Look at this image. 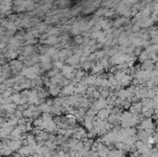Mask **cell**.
Instances as JSON below:
<instances>
[{"instance_id":"1","label":"cell","mask_w":158,"mask_h":157,"mask_svg":"<svg viewBox=\"0 0 158 157\" xmlns=\"http://www.w3.org/2000/svg\"><path fill=\"white\" fill-rule=\"evenodd\" d=\"M132 78H133V77H132L131 75L126 74V75H125V76H124V77H123V78H122L117 83L119 84L122 88H123V87H127V86H129V85L131 84Z\"/></svg>"},{"instance_id":"2","label":"cell","mask_w":158,"mask_h":157,"mask_svg":"<svg viewBox=\"0 0 158 157\" xmlns=\"http://www.w3.org/2000/svg\"><path fill=\"white\" fill-rule=\"evenodd\" d=\"M61 90H62V88L58 84H57V85H51L49 87V89H48V93L51 94L52 96H58V94L60 93Z\"/></svg>"},{"instance_id":"3","label":"cell","mask_w":158,"mask_h":157,"mask_svg":"<svg viewBox=\"0 0 158 157\" xmlns=\"http://www.w3.org/2000/svg\"><path fill=\"white\" fill-rule=\"evenodd\" d=\"M61 92H62L66 96L73 95L74 92H75V86H74L73 84H71V82H70L69 85L66 86V87H63V89L61 90Z\"/></svg>"},{"instance_id":"4","label":"cell","mask_w":158,"mask_h":157,"mask_svg":"<svg viewBox=\"0 0 158 157\" xmlns=\"http://www.w3.org/2000/svg\"><path fill=\"white\" fill-rule=\"evenodd\" d=\"M141 103L143 107H146V108H153V105H154V103H153V99H150V98H147V97H144L141 99Z\"/></svg>"},{"instance_id":"5","label":"cell","mask_w":158,"mask_h":157,"mask_svg":"<svg viewBox=\"0 0 158 157\" xmlns=\"http://www.w3.org/2000/svg\"><path fill=\"white\" fill-rule=\"evenodd\" d=\"M136 135H137L138 139H139L140 141H142L144 143H147L148 139H149V136L146 134V132L144 131V129H142V130H137Z\"/></svg>"},{"instance_id":"6","label":"cell","mask_w":158,"mask_h":157,"mask_svg":"<svg viewBox=\"0 0 158 157\" xmlns=\"http://www.w3.org/2000/svg\"><path fill=\"white\" fill-rule=\"evenodd\" d=\"M109 115H110V114H109V111L107 109H105V108L100 109L97 113H96V116H97L98 118H101V119H106Z\"/></svg>"},{"instance_id":"7","label":"cell","mask_w":158,"mask_h":157,"mask_svg":"<svg viewBox=\"0 0 158 157\" xmlns=\"http://www.w3.org/2000/svg\"><path fill=\"white\" fill-rule=\"evenodd\" d=\"M37 107H38V110H39L41 113H50L52 106L48 105L46 103H43V104H40Z\"/></svg>"},{"instance_id":"8","label":"cell","mask_w":158,"mask_h":157,"mask_svg":"<svg viewBox=\"0 0 158 157\" xmlns=\"http://www.w3.org/2000/svg\"><path fill=\"white\" fill-rule=\"evenodd\" d=\"M74 70H75V68L72 66H70V65H64L63 67H62V68H61V75L65 76L67 74L73 72Z\"/></svg>"},{"instance_id":"9","label":"cell","mask_w":158,"mask_h":157,"mask_svg":"<svg viewBox=\"0 0 158 157\" xmlns=\"http://www.w3.org/2000/svg\"><path fill=\"white\" fill-rule=\"evenodd\" d=\"M11 68L13 69H16V70H20L23 67V64H22V61H20V60H12L9 64Z\"/></svg>"},{"instance_id":"10","label":"cell","mask_w":158,"mask_h":157,"mask_svg":"<svg viewBox=\"0 0 158 157\" xmlns=\"http://www.w3.org/2000/svg\"><path fill=\"white\" fill-rule=\"evenodd\" d=\"M62 78H63V76H62L60 73H58L57 75H56L55 77L50 78V83H51V85H57V84H59V82L61 81Z\"/></svg>"},{"instance_id":"11","label":"cell","mask_w":158,"mask_h":157,"mask_svg":"<svg viewBox=\"0 0 158 157\" xmlns=\"http://www.w3.org/2000/svg\"><path fill=\"white\" fill-rule=\"evenodd\" d=\"M132 117V114L129 111H122L120 121H128Z\"/></svg>"},{"instance_id":"12","label":"cell","mask_w":158,"mask_h":157,"mask_svg":"<svg viewBox=\"0 0 158 157\" xmlns=\"http://www.w3.org/2000/svg\"><path fill=\"white\" fill-rule=\"evenodd\" d=\"M143 116H144V118H151L153 115L154 114V112H153V108H148L146 111H144L143 113H141Z\"/></svg>"},{"instance_id":"13","label":"cell","mask_w":158,"mask_h":157,"mask_svg":"<svg viewBox=\"0 0 158 157\" xmlns=\"http://www.w3.org/2000/svg\"><path fill=\"white\" fill-rule=\"evenodd\" d=\"M97 152H98V155H99V157H106V156H108L109 150L106 148V146H105L103 149L99 150Z\"/></svg>"},{"instance_id":"14","label":"cell","mask_w":158,"mask_h":157,"mask_svg":"<svg viewBox=\"0 0 158 157\" xmlns=\"http://www.w3.org/2000/svg\"><path fill=\"white\" fill-rule=\"evenodd\" d=\"M58 73H59V69L54 68V69L48 70V72L46 73V77H48V78H52V77H55L56 75H57Z\"/></svg>"},{"instance_id":"15","label":"cell","mask_w":158,"mask_h":157,"mask_svg":"<svg viewBox=\"0 0 158 157\" xmlns=\"http://www.w3.org/2000/svg\"><path fill=\"white\" fill-rule=\"evenodd\" d=\"M43 123V119L41 116H38L37 118H34L32 121V125L34 127H41Z\"/></svg>"},{"instance_id":"16","label":"cell","mask_w":158,"mask_h":157,"mask_svg":"<svg viewBox=\"0 0 158 157\" xmlns=\"http://www.w3.org/2000/svg\"><path fill=\"white\" fill-rule=\"evenodd\" d=\"M138 57H139V60H140V62L142 63V62H143L144 60H146V59L149 58V55H148V53L146 52V51H142Z\"/></svg>"},{"instance_id":"17","label":"cell","mask_w":158,"mask_h":157,"mask_svg":"<svg viewBox=\"0 0 158 157\" xmlns=\"http://www.w3.org/2000/svg\"><path fill=\"white\" fill-rule=\"evenodd\" d=\"M62 104H63V99L58 97V96H57L55 99L53 100V105L54 106H61Z\"/></svg>"},{"instance_id":"18","label":"cell","mask_w":158,"mask_h":157,"mask_svg":"<svg viewBox=\"0 0 158 157\" xmlns=\"http://www.w3.org/2000/svg\"><path fill=\"white\" fill-rule=\"evenodd\" d=\"M70 80L69 79H68V78H62V79H61V81L59 82V86L61 87V88H63V87H66V86H68V85H69L70 84Z\"/></svg>"},{"instance_id":"19","label":"cell","mask_w":158,"mask_h":157,"mask_svg":"<svg viewBox=\"0 0 158 157\" xmlns=\"http://www.w3.org/2000/svg\"><path fill=\"white\" fill-rule=\"evenodd\" d=\"M106 122H108V123H110V124H114L115 122H116V115H108V117L105 119Z\"/></svg>"},{"instance_id":"20","label":"cell","mask_w":158,"mask_h":157,"mask_svg":"<svg viewBox=\"0 0 158 157\" xmlns=\"http://www.w3.org/2000/svg\"><path fill=\"white\" fill-rule=\"evenodd\" d=\"M106 10H107V8H104V7L99 8L98 10L96 11V17L100 18V17H102V16H105V13L106 12Z\"/></svg>"},{"instance_id":"21","label":"cell","mask_w":158,"mask_h":157,"mask_svg":"<svg viewBox=\"0 0 158 157\" xmlns=\"http://www.w3.org/2000/svg\"><path fill=\"white\" fill-rule=\"evenodd\" d=\"M133 105V107L137 110L138 112L141 113V110H142V103H141V101L136 102V103H133V105Z\"/></svg>"},{"instance_id":"22","label":"cell","mask_w":158,"mask_h":157,"mask_svg":"<svg viewBox=\"0 0 158 157\" xmlns=\"http://www.w3.org/2000/svg\"><path fill=\"white\" fill-rule=\"evenodd\" d=\"M83 42H84V37L82 36V35H77V36L75 37V43H76L81 44V43H83Z\"/></svg>"},{"instance_id":"23","label":"cell","mask_w":158,"mask_h":157,"mask_svg":"<svg viewBox=\"0 0 158 157\" xmlns=\"http://www.w3.org/2000/svg\"><path fill=\"white\" fill-rule=\"evenodd\" d=\"M130 127H131V125H130L129 120L120 121V128H130Z\"/></svg>"},{"instance_id":"24","label":"cell","mask_w":158,"mask_h":157,"mask_svg":"<svg viewBox=\"0 0 158 157\" xmlns=\"http://www.w3.org/2000/svg\"><path fill=\"white\" fill-rule=\"evenodd\" d=\"M100 96L104 99L108 97L109 96V90H102L100 92Z\"/></svg>"},{"instance_id":"25","label":"cell","mask_w":158,"mask_h":157,"mask_svg":"<svg viewBox=\"0 0 158 157\" xmlns=\"http://www.w3.org/2000/svg\"><path fill=\"white\" fill-rule=\"evenodd\" d=\"M64 66V63L61 62L60 60H57V61H55V63H54V68H57V69H61L62 68V67Z\"/></svg>"},{"instance_id":"26","label":"cell","mask_w":158,"mask_h":157,"mask_svg":"<svg viewBox=\"0 0 158 157\" xmlns=\"http://www.w3.org/2000/svg\"><path fill=\"white\" fill-rule=\"evenodd\" d=\"M124 147H125V144L123 142H116L115 143V148L116 150H124Z\"/></svg>"},{"instance_id":"27","label":"cell","mask_w":158,"mask_h":157,"mask_svg":"<svg viewBox=\"0 0 158 157\" xmlns=\"http://www.w3.org/2000/svg\"><path fill=\"white\" fill-rule=\"evenodd\" d=\"M64 136L67 137V138H71V137L73 136V131L71 128H69V129H66V132H65V134H64Z\"/></svg>"},{"instance_id":"28","label":"cell","mask_w":158,"mask_h":157,"mask_svg":"<svg viewBox=\"0 0 158 157\" xmlns=\"http://www.w3.org/2000/svg\"><path fill=\"white\" fill-rule=\"evenodd\" d=\"M131 32H133V33H136V32H139V31H141V27H139L137 25V24H134V25H132L131 27Z\"/></svg>"},{"instance_id":"29","label":"cell","mask_w":158,"mask_h":157,"mask_svg":"<svg viewBox=\"0 0 158 157\" xmlns=\"http://www.w3.org/2000/svg\"><path fill=\"white\" fill-rule=\"evenodd\" d=\"M134 145H135V147H136V149H137V150H139L140 148H142V147L144 145V142H143L142 141H140V140H138V141H136L135 143H134Z\"/></svg>"},{"instance_id":"30","label":"cell","mask_w":158,"mask_h":157,"mask_svg":"<svg viewBox=\"0 0 158 157\" xmlns=\"http://www.w3.org/2000/svg\"><path fill=\"white\" fill-rule=\"evenodd\" d=\"M96 113H97V112H95V111H93V110L88 108L87 111H86V114H85V115H90V116H95V115H96Z\"/></svg>"},{"instance_id":"31","label":"cell","mask_w":158,"mask_h":157,"mask_svg":"<svg viewBox=\"0 0 158 157\" xmlns=\"http://www.w3.org/2000/svg\"><path fill=\"white\" fill-rule=\"evenodd\" d=\"M142 52V46H137L135 49H134V52H133V54L134 55H136V57H138L141 53Z\"/></svg>"},{"instance_id":"32","label":"cell","mask_w":158,"mask_h":157,"mask_svg":"<svg viewBox=\"0 0 158 157\" xmlns=\"http://www.w3.org/2000/svg\"><path fill=\"white\" fill-rule=\"evenodd\" d=\"M42 117L43 120H45V119H47V118H50V117H52V115L50 114V113H43L42 114Z\"/></svg>"},{"instance_id":"33","label":"cell","mask_w":158,"mask_h":157,"mask_svg":"<svg viewBox=\"0 0 158 157\" xmlns=\"http://www.w3.org/2000/svg\"><path fill=\"white\" fill-rule=\"evenodd\" d=\"M32 38H33V35H32V32H28V33H26V34L24 35V39H26L27 41L31 40V39H32Z\"/></svg>"},{"instance_id":"34","label":"cell","mask_w":158,"mask_h":157,"mask_svg":"<svg viewBox=\"0 0 158 157\" xmlns=\"http://www.w3.org/2000/svg\"><path fill=\"white\" fill-rule=\"evenodd\" d=\"M60 23H61V24H66V23H69V20H68L67 18H63V19H61Z\"/></svg>"},{"instance_id":"35","label":"cell","mask_w":158,"mask_h":157,"mask_svg":"<svg viewBox=\"0 0 158 157\" xmlns=\"http://www.w3.org/2000/svg\"><path fill=\"white\" fill-rule=\"evenodd\" d=\"M45 103H46L48 105L52 106V105H53V100L52 99H45Z\"/></svg>"},{"instance_id":"36","label":"cell","mask_w":158,"mask_h":157,"mask_svg":"<svg viewBox=\"0 0 158 157\" xmlns=\"http://www.w3.org/2000/svg\"><path fill=\"white\" fill-rule=\"evenodd\" d=\"M129 1H130V3H131L132 5H135V4H137L140 0H129Z\"/></svg>"}]
</instances>
